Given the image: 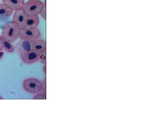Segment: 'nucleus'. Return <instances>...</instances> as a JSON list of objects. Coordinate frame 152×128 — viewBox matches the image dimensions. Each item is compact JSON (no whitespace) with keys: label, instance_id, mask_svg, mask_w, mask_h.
I'll return each mask as SVG.
<instances>
[{"label":"nucleus","instance_id":"1","mask_svg":"<svg viewBox=\"0 0 152 128\" xmlns=\"http://www.w3.org/2000/svg\"><path fill=\"white\" fill-rule=\"evenodd\" d=\"M20 28L14 22H10L5 26L2 31V39L12 43L16 41L20 35Z\"/></svg>","mask_w":152,"mask_h":128},{"label":"nucleus","instance_id":"2","mask_svg":"<svg viewBox=\"0 0 152 128\" xmlns=\"http://www.w3.org/2000/svg\"><path fill=\"white\" fill-rule=\"evenodd\" d=\"M43 7V3L40 0H29L25 4L23 9L28 17H30L40 14Z\"/></svg>","mask_w":152,"mask_h":128},{"label":"nucleus","instance_id":"3","mask_svg":"<svg viewBox=\"0 0 152 128\" xmlns=\"http://www.w3.org/2000/svg\"><path fill=\"white\" fill-rule=\"evenodd\" d=\"M23 87L26 91L29 93H37L42 88L41 82L35 78H29L23 81Z\"/></svg>","mask_w":152,"mask_h":128},{"label":"nucleus","instance_id":"4","mask_svg":"<svg viewBox=\"0 0 152 128\" xmlns=\"http://www.w3.org/2000/svg\"><path fill=\"white\" fill-rule=\"evenodd\" d=\"M41 35L40 31L38 29L35 28L31 30L20 29L19 37L22 40L32 42L39 38Z\"/></svg>","mask_w":152,"mask_h":128},{"label":"nucleus","instance_id":"5","mask_svg":"<svg viewBox=\"0 0 152 128\" xmlns=\"http://www.w3.org/2000/svg\"><path fill=\"white\" fill-rule=\"evenodd\" d=\"M28 16L25 14L23 9L16 10L13 16V22H14L20 29H24L28 20Z\"/></svg>","mask_w":152,"mask_h":128},{"label":"nucleus","instance_id":"6","mask_svg":"<svg viewBox=\"0 0 152 128\" xmlns=\"http://www.w3.org/2000/svg\"><path fill=\"white\" fill-rule=\"evenodd\" d=\"M42 53L34 50H31L27 53L24 54L22 57V61L23 63L26 64H31L35 61H37L39 60V58L41 56Z\"/></svg>","mask_w":152,"mask_h":128},{"label":"nucleus","instance_id":"7","mask_svg":"<svg viewBox=\"0 0 152 128\" xmlns=\"http://www.w3.org/2000/svg\"><path fill=\"white\" fill-rule=\"evenodd\" d=\"M20 41L17 45L16 48L17 50V52L20 54V56L22 57L23 55L28 53L31 50V42L22 40Z\"/></svg>","mask_w":152,"mask_h":128},{"label":"nucleus","instance_id":"8","mask_svg":"<svg viewBox=\"0 0 152 128\" xmlns=\"http://www.w3.org/2000/svg\"><path fill=\"white\" fill-rule=\"evenodd\" d=\"M4 4L13 10H18L23 8L24 0H3Z\"/></svg>","mask_w":152,"mask_h":128},{"label":"nucleus","instance_id":"9","mask_svg":"<svg viewBox=\"0 0 152 128\" xmlns=\"http://www.w3.org/2000/svg\"><path fill=\"white\" fill-rule=\"evenodd\" d=\"M31 50H36L43 53L46 49V43L45 41L39 39H36L31 42Z\"/></svg>","mask_w":152,"mask_h":128},{"label":"nucleus","instance_id":"10","mask_svg":"<svg viewBox=\"0 0 152 128\" xmlns=\"http://www.w3.org/2000/svg\"><path fill=\"white\" fill-rule=\"evenodd\" d=\"M39 23V18L38 15L28 17L26 25L25 27L26 30H31L38 27Z\"/></svg>","mask_w":152,"mask_h":128},{"label":"nucleus","instance_id":"11","mask_svg":"<svg viewBox=\"0 0 152 128\" xmlns=\"http://www.w3.org/2000/svg\"><path fill=\"white\" fill-rule=\"evenodd\" d=\"M12 13L13 10L9 8L5 4H0V20L7 18Z\"/></svg>","mask_w":152,"mask_h":128},{"label":"nucleus","instance_id":"12","mask_svg":"<svg viewBox=\"0 0 152 128\" xmlns=\"http://www.w3.org/2000/svg\"><path fill=\"white\" fill-rule=\"evenodd\" d=\"M3 47L9 53H12L14 51V48L10 42L3 39Z\"/></svg>","mask_w":152,"mask_h":128},{"label":"nucleus","instance_id":"13","mask_svg":"<svg viewBox=\"0 0 152 128\" xmlns=\"http://www.w3.org/2000/svg\"><path fill=\"white\" fill-rule=\"evenodd\" d=\"M39 60L41 61L42 63H46V50H45L43 53H42L39 58Z\"/></svg>","mask_w":152,"mask_h":128},{"label":"nucleus","instance_id":"14","mask_svg":"<svg viewBox=\"0 0 152 128\" xmlns=\"http://www.w3.org/2000/svg\"><path fill=\"white\" fill-rule=\"evenodd\" d=\"M40 14L45 20L46 19V7H44Z\"/></svg>","mask_w":152,"mask_h":128},{"label":"nucleus","instance_id":"15","mask_svg":"<svg viewBox=\"0 0 152 128\" xmlns=\"http://www.w3.org/2000/svg\"><path fill=\"white\" fill-rule=\"evenodd\" d=\"M43 95L42 94H38V95H37L34 98V99H46V97L45 96H43Z\"/></svg>","mask_w":152,"mask_h":128},{"label":"nucleus","instance_id":"16","mask_svg":"<svg viewBox=\"0 0 152 128\" xmlns=\"http://www.w3.org/2000/svg\"><path fill=\"white\" fill-rule=\"evenodd\" d=\"M3 48V39L1 37H0V51Z\"/></svg>","mask_w":152,"mask_h":128},{"label":"nucleus","instance_id":"17","mask_svg":"<svg viewBox=\"0 0 152 128\" xmlns=\"http://www.w3.org/2000/svg\"><path fill=\"white\" fill-rule=\"evenodd\" d=\"M4 52L0 51V60L2 58V57H3V56H4Z\"/></svg>","mask_w":152,"mask_h":128},{"label":"nucleus","instance_id":"18","mask_svg":"<svg viewBox=\"0 0 152 128\" xmlns=\"http://www.w3.org/2000/svg\"><path fill=\"white\" fill-rule=\"evenodd\" d=\"M0 99H2V98L1 97V96H0Z\"/></svg>","mask_w":152,"mask_h":128}]
</instances>
